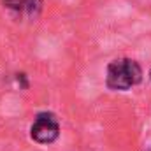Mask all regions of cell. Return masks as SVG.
I'll return each instance as SVG.
<instances>
[{
    "mask_svg": "<svg viewBox=\"0 0 151 151\" xmlns=\"http://www.w3.org/2000/svg\"><path fill=\"white\" fill-rule=\"evenodd\" d=\"M2 4L5 9L28 18H37L42 11V0H2Z\"/></svg>",
    "mask_w": 151,
    "mask_h": 151,
    "instance_id": "3957f363",
    "label": "cell"
},
{
    "mask_svg": "<svg viewBox=\"0 0 151 151\" xmlns=\"http://www.w3.org/2000/svg\"><path fill=\"white\" fill-rule=\"evenodd\" d=\"M142 81V69L132 58L114 60L107 65L106 84L113 91H127Z\"/></svg>",
    "mask_w": 151,
    "mask_h": 151,
    "instance_id": "6da1fadb",
    "label": "cell"
},
{
    "mask_svg": "<svg viewBox=\"0 0 151 151\" xmlns=\"http://www.w3.org/2000/svg\"><path fill=\"white\" fill-rule=\"evenodd\" d=\"M16 81H18V84H19L21 90H27V88H28V79H27V74H25V72L16 74Z\"/></svg>",
    "mask_w": 151,
    "mask_h": 151,
    "instance_id": "277c9868",
    "label": "cell"
},
{
    "mask_svg": "<svg viewBox=\"0 0 151 151\" xmlns=\"http://www.w3.org/2000/svg\"><path fill=\"white\" fill-rule=\"evenodd\" d=\"M150 77H151V70H150Z\"/></svg>",
    "mask_w": 151,
    "mask_h": 151,
    "instance_id": "5b68a950",
    "label": "cell"
},
{
    "mask_svg": "<svg viewBox=\"0 0 151 151\" xmlns=\"http://www.w3.org/2000/svg\"><path fill=\"white\" fill-rule=\"evenodd\" d=\"M30 137L39 144H53L60 137V123L53 113H39L30 127Z\"/></svg>",
    "mask_w": 151,
    "mask_h": 151,
    "instance_id": "7a4b0ae2",
    "label": "cell"
}]
</instances>
